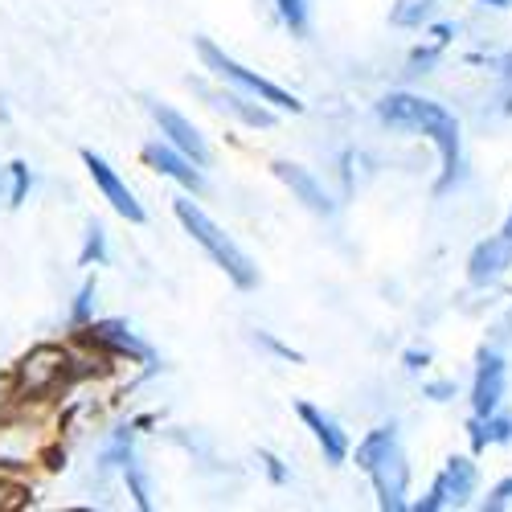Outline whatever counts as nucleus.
Returning <instances> with one entry per match:
<instances>
[{
	"label": "nucleus",
	"mask_w": 512,
	"mask_h": 512,
	"mask_svg": "<svg viewBox=\"0 0 512 512\" xmlns=\"http://www.w3.org/2000/svg\"><path fill=\"white\" fill-rule=\"evenodd\" d=\"M377 119L398 127V132H418V136L431 140L439 152V164H443L439 193H447L455 185L459 168H463V127L443 103L410 95V91H390V95L377 99Z\"/></svg>",
	"instance_id": "f257e3e1"
},
{
	"label": "nucleus",
	"mask_w": 512,
	"mask_h": 512,
	"mask_svg": "<svg viewBox=\"0 0 512 512\" xmlns=\"http://www.w3.org/2000/svg\"><path fill=\"white\" fill-rule=\"evenodd\" d=\"M173 209H177V222L185 226V234H193V242L209 254L213 263H218L222 271H226V279L234 283V287H242V291H250V287H259V267H254V259L250 254L209 218V213L193 201V197H181V201H173Z\"/></svg>",
	"instance_id": "f03ea898"
},
{
	"label": "nucleus",
	"mask_w": 512,
	"mask_h": 512,
	"mask_svg": "<svg viewBox=\"0 0 512 512\" xmlns=\"http://www.w3.org/2000/svg\"><path fill=\"white\" fill-rule=\"evenodd\" d=\"M197 54H201L205 70H213L218 78L234 82L238 91H246V95H254V99H263L267 107H275V111H291V115H300V111H304V103L295 99L291 91H283L279 82H271V78H263V74L246 70V66H242V62H234V58H230L226 50H218V46H213V41L197 37Z\"/></svg>",
	"instance_id": "7ed1b4c3"
},
{
	"label": "nucleus",
	"mask_w": 512,
	"mask_h": 512,
	"mask_svg": "<svg viewBox=\"0 0 512 512\" xmlns=\"http://www.w3.org/2000/svg\"><path fill=\"white\" fill-rule=\"evenodd\" d=\"M476 492H480V463H476V455H447V463L439 467V476L431 480L426 496L410 500V508L414 512L463 508V504H472Z\"/></svg>",
	"instance_id": "20e7f679"
},
{
	"label": "nucleus",
	"mask_w": 512,
	"mask_h": 512,
	"mask_svg": "<svg viewBox=\"0 0 512 512\" xmlns=\"http://www.w3.org/2000/svg\"><path fill=\"white\" fill-rule=\"evenodd\" d=\"M13 381H17L13 386L17 398H46L70 381V353L58 345H37L33 353L21 357V365L13 369Z\"/></svg>",
	"instance_id": "39448f33"
},
{
	"label": "nucleus",
	"mask_w": 512,
	"mask_h": 512,
	"mask_svg": "<svg viewBox=\"0 0 512 512\" xmlns=\"http://www.w3.org/2000/svg\"><path fill=\"white\" fill-rule=\"evenodd\" d=\"M78 340L87 345L91 353H103V357H123V361H140L148 369H156V353L148 340H140L132 328H127L123 320H91L87 328H74Z\"/></svg>",
	"instance_id": "423d86ee"
},
{
	"label": "nucleus",
	"mask_w": 512,
	"mask_h": 512,
	"mask_svg": "<svg viewBox=\"0 0 512 512\" xmlns=\"http://www.w3.org/2000/svg\"><path fill=\"white\" fill-rule=\"evenodd\" d=\"M504 398H508V361H504V353H496V349L484 345V349L476 353L472 414L488 418V414H496V410L504 406Z\"/></svg>",
	"instance_id": "0eeeda50"
},
{
	"label": "nucleus",
	"mask_w": 512,
	"mask_h": 512,
	"mask_svg": "<svg viewBox=\"0 0 512 512\" xmlns=\"http://www.w3.org/2000/svg\"><path fill=\"white\" fill-rule=\"evenodd\" d=\"M82 164H87V173H91V181L99 185V193L107 197V205L119 213L123 222H132V226H144L148 222V213H144V205L136 201V193L123 185V177L115 173V168L95 152V148H82Z\"/></svg>",
	"instance_id": "6e6552de"
},
{
	"label": "nucleus",
	"mask_w": 512,
	"mask_h": 512,
	"mask_svg": "<svg viewBox=\"0 0 512 512\" xmlns=\"http://www.w3.org/2000/svg\"><path fill=\"white\" fill-rule=\"evenodd\" d=\"M369 484L377 492V508H386V512H402L410 508V459L402 447H394L386 459H381L373 472H369Z\"/></svg>",
	"instance_id": "1a4fd4ad"
},
{
	"label": "nucleus",
	"mask_w": 512,
	"mask_h": 512,
	"mask_svg": "<svg viewBox=\"0 0 512 512\" xmlns=\"http://www.w3.org/2000/svg\"><path fill=\"white\" fill-rule=\"evenodd\" d=\"M295 414H300V422L312 431V439H316L324 463L340 467V463H349V459H353V443H349L345 426H340L336 418H328V414H324L320 406H312V402H295Z\"/></svg>",
	"instance_id": "9d476101"
},
{
	"label": "nucleus",
	"mask_w": 512,
	"mask_h": 512,
	"mask_svg": "<svg viewBox=\"0 0 512 512\" xmlns=\"http://www.w3.org/2000/svg\"><path fill=\"white\" fill-rule=\"evenodd\" d=\"M508 271H512V238L504 234L476 242L472 254H467V283L472 287H496Z\"/></svg>",
	"instance_id": "9b49d317"
},
{
	"label": "nucleus",
	"mask_w": 512,
	"mask_h": 512,
	"mask_svg": "<svg viewBox=\"0 0 512 512\" xmlns=\"http://www.w3.org/2000/svg\"><path fill=\"white\" fill-rule=\"evenodd\" d=\"M271 173L291 189V197L300 201L304 209L320 213V218H332V213H336V201H332V197H328V189L316 181L312 168L295 164V160H275V164H271Z\"/></svg>",
	"instance_id": "f8f14e48"
},
{
	"label": "nucleus",
	"mask_w": 512,
	"mask_h": 512,
	"mask_svg": "<svg viewBox=\"0 0 512 512\" xmlns=\"http://www.w3.org/2000/svg\"><path fill=\"white\" fill-rule=\"evenodd\" d=\"M148 103V115L156 119V127H160V136L173 144V148H181L185 156H193L201 168L209 164V144H205V136L197 132V127L181 115V111H173V107H164V103H156V99H144Z\"/></svg>",
	"instance_id": "ddd939ff"
},
{
	"label": "nucleus",
	"mask_w": 512,
	"mask_h": 512,
	"mask_svg": "<svg viewBox=\"0 0 512 512\" xmlns=\"http://www.w3.org/2000/svg\"><path fill=\"white\" fill-rule=\"evenodd\" d=\"M144 160L156 168V173H164V177H173L177 185H185L189 193H201V189H205L201 164H197L193 156H185L181 148H173L168 140H152V144L144 148Z\"/></svg>",
	"instance_id": "4468645a"
},
{
	"label": "nucleus",
	"mask_w": 512,
	"mask_h": 512,
	"mask_svg": "<svg viewBox=\"0 0 512 512\" xmlns=\"http://www.w3.org/2000/svg\"><path fill=\"white\" fill-rule=\"evenodd\" d=\"M197 87H201V82H197ZM205 91V87H201ZM205 99L213 103V107H218V111H230L234 119H242L246 127H275V107H267L263 99H254V95H218V91H205Z\"/></svg>",
	"instance_id": "2eb2a0df"
},
{
	"label": "nucleus",
	"mask_w": 512,
	"mask_h": 512,
	"mask_svg": "<svg viewBox=\"0 0 512 512\" xmlns=\"http://www.w3.org/2000/svg\"><path fill=\"white\" fill-rule=\"evenodd\" d=\"M467 439H472V455H484L488 447L512 443V414H504V410H496L488 418L472 414V422H467Z\"/></svg>",
	"instance_id": "dca6fc26"
},
{
	"label": "nucleus",
	"mask_w": 512,
	"mask_h": 512,
	"mask_svg": "<svg viewBox=\"0 0 512 512\" xmlns=\"http://www.w3.org/2000/svg\"><path fill=\"white\" fill-rule=\"evenodd\" d=\"M394 447H402L398 443V426L390 422V426H373V431H365V439L353 447V463H357V472H373V467L386 459Z\"/></svg>",
	"instance_id": "f3484780"
},
{
	"label": "nucleus",
	"mask_w": 512,
	"mask_h": 512,
	"mask_svg": "<svg viewBox=\"0 0 512 512\" xmlns=\"http://www.w3.org/2000/svg\"><path fill=\"white\" fill-rule=\"evenodd\" d=\"M123 480H127V496L136 500V508L148 512L152 508V484H148V472H144V463H140L136 451L123 459Z\"/></svg>",
	"instance_id": "a211bd4d"
},
{
	"label": "nucleus",
	"mask_w": 512,
	"mask_h": 512,
	"mask_svg": "<svg viewBox=\"0 0 512 512\" xmlns=\"http://www.w3.org/2000/svg\"><path fill=\"white\" fill-rule=\"evenodd\" d=\"M82 267H103L107 263V230L99 222L87 226V242H82V254H78Z\"/></svg>",
	"instance_id": "6ab92c4d"
},
{
	"label": "nucleus",
	"mask_w": 512,
	"mask_h": 512,
	"mask_svg": "<svg viewBox=\"0 0 512 512\" xmlns=\"http://www.w3.org/2000/svg\"><path fill=\"white\" fill-rule=\"evenodd\" d=\"M275 9H279L283 25H287L295 37H308V29H312V17H308V0H275Z\"/></svg>",
	"instance_id": "aec40b11"
},
{
	"label": "nucleus",
	"mask_w": 512,
	"mask_h": 512,
	"mask_svg": "<svg viewBox=\"0 0 512 512\" xmlns=\"http://www.w3.org/2000/svg\"><path fill=\"white\" fill-rule=\"evenodd\" d=\"M95 295H99L95 279H87V283L78 287V295H74V308H70V328H87V324H91V312H95Z\"/></svg>",
	"instance_id": "412c9836"
},
{
	"label": "nucleus",
	"mask_w": 512,
	"mask_h": 512,
	"mask_svg": "<svg viewBox=\"0 0 512 512\" xmlns=\"http://www.w3.org/2000/svg\"><path fill=\"white\" fill-rule=\"evenodd\" d=\"M136 426V422H132ZM132 426H119L115 431V439L107 443V451H103V467H123V459L132 455Z\"/></svg>",
	"instance_id": "4be33fe9"
},
{
	"label": "nucleus",
	"mask_w": 512,
	"mask_h": 512,
	"mask_svg": "<svg viewBox=\"0 0 512 512\" xmlns=\"http://www.w3.org/2000/svg\"><path fill=\"white\" fill-rule=\"evenodd\" d=\"M9 177H13L9 205H13V209H21V205H25V197H29V185H33V177H29V164H25V160H13V164H9Z\"/></svg>",
	"instance_id": "5701e85b"
},
{
	"label": "nucleus",
	"mask_w": 512,
	"mask_h": 512,
	"mask_svg": "<svg viewBox=\"0 0 512 512\" xmlns=\"http://www.w3.org/2000/svg\"><path fill=\"white\" fill-rule=\"evenodd\" d=\"M476 508H484V512H500V508H512V476L496 480V484L488 488V496H484V500H476Z\"/></svg>",
	"instance_id": "b1692460"
},
{
	"label": "nucleus",
	"mask_w": 512,
	"mask_h": 512,
	"mask_svg": "<svg viewBox=\"0 0 512 512\" xmlns=\"http://www.w3.org/2000/svg\"><path fill=\"white\" fill-rule=\"evenodd\" d=\"M254 340H259V345H263V349H271L275 357H283V361H291V365H300V361H304L300 353H295V349H287V345H283V340H275L271 332H259V336H254Z\"/></svg>",
	"instance_id": "393cba45"
},
{
	"label": "nucleus",
	"mask_w": 512,
	"mask_h": 512,
	"mask_svg": "<svg viewBox=\"0 0 512 512\" xmlns=\"http://www.w3.org/2000/svg\"><path fill=\"white\" fill-rule=\"evenodd\" d=\"M259 463L267 467V476H271L275 484H291V472L283 467V459H279V455H271V451H259Z\"/></svg>",
	"instance_id": "a878e982"
},
{
	"label": "nucleus",
	"mask_w": 512,
	"mask_h": 512,
	"mask_svg": "<svg viewBox=\"0 0 512 512\" xmlns=\"http://www.w3.org/2000/svg\"><path fill=\"white\" fill-rule=\"evenodd\" d=\"M426 361H431V357H426V353H418V349H410V353H406V369H414V373H418Z\"/></svg>",
	"instance_id": "bb28decb"
},
{
	"label": "nucleus",
	"mask_w": 512,
	"mask_h": 512,
	"mask_svg": "<svg viewBox=\"0 0 512 512\" xmlns=\"http://www.w3.org/2000/svg\"><path fill=\"white\" fill-rule=\"evenodd\" d=\"M431 394H435V398H439V402H443V398H447V394H451V386H447V381H439V386H431Z\"/></svg>",
	"instance_id": "cd10ccee"
},
{
	"label": "nucleus",
	"mask_w": 512,
	"mask_h": 512,
	"mask_svg": "<svg viewBox=\"0 0 512 512\" xmlns=\"http://www.w3.org/2000/svg\"><path fill=\"white\" fill-rule=\"evenodd\" d=\"M500 234H504V238H512V213H508V218H504V226H500Z\"/></svg>",
	"instance_id": "c85d7f7f"
},
{
	"label": "nucleus",
	"mask_w": 512,
	"mask_h": 512,
	"mask_svg": "<svg viewBox=\"0 0 512 512\" xmlns=\"http://www.w3.org/2000/svg\"><path fill=\"white\" fill-rule=\"evenodd\" d=\"M484 5H492V9H508L512 0H484Z\"/></svg>",
	"instance_id": "c756f323"
},
{
	"label": "nucleus",
	"mask_w": 512,
	"mask_h": 512,
	"mask_svg": "<svg viewBox=\"0 0 512 512\" xmlns=\"http://www.w3.org/2000/svg\"><path fill=\"white\" fill-rule=\"evenodd\" d=\"M0 119H9V111H5V107H0Z\"/></svg>",
	"instance_id": "7c9ffc66"
}]
</instances>
